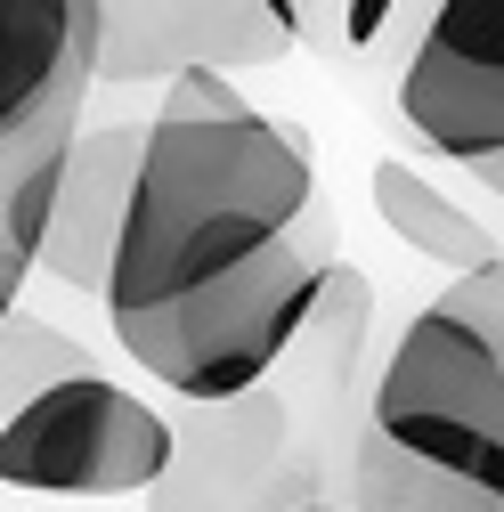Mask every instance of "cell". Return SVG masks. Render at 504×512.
<instances>
[{
    "instance_id": "cell-12",
    "label": "cell",
    "mask_w": 504,
    "mask_h": 512,
    "mask_svg": "<svg viewBox=\"0 0 504 512\" xmlns=\"http://www.w3.org/2000/svg\"><path fill=\"white\" fill-rule=\"evenodd\" d=\"M456 293H464V301H472V309L488 317V326H496V342H504V261H496L488 277H464Z\"/></svg>"
},
{
    "instance_id": "cell-7",
    "label": "cell",
    "mask_w": 504,
    "mask_h": 512,
    "mask_svg": "<svg viewBox=\"0 0 504 512\" xmlns=\"http://www.w3.org/2000/svg\"><path fill=\"white\" fill-rule=\"evenodd\" d=\"M98 90V0H0V163L74 131Z\"/></svg>"
},
{
    "instance_id": "cell-4",
    "label": "cell",
    "mask_w": 504,
    "mask_h": 512,
    "mask_svg": "<svg viewBox=\"0 0 504 512\" xmlns=\"http://www.w3.org/2000/svg\"><path fill=\"white\" fill-rule=\"evenodd\" d=\"M179 456L171 415L106 374H66L0 423V480L33 496H155Z\"/></svg>"
},
{
    "instance_id": "cell-15",
    "label": "cell",
    "mask_w": 504,
    "mask_h": 512,
    "mask_svg": "<svg viewBox=\"0 0 504 512\" xmlns=\"http://www.w3.org/2000/svg\"><path fill=\"white\" fill-rule=\"evenodd\" d=\"M293 512H301V504H293Z\"/></svg>"
},
{
    "instance_id": "cell-3",
    "label": "cell",
    "mask_w": 504,
    "mask_h": 512,
    "mask_svg": "<svg viewBox=\"0 0 504 512\" xmlns=\"http://www.w3.org/2000/svg\"><path fill=\"white\" fill-rule=\"evenodd\" d=\"M366 423L399 456L504 504V342L464 293L407 317V334L383 358Z\"/></svg>"
},
{
    "instance_id": "cell-14",
    "label": "cell",
    "mask_w": 504,
    "mask_h": 512,
    "mask_svg": "<svg viewBox=\"0 0 504 512\" xmlns=\"http://www.w3.org/2000/svg\"><path fill=\"white\" fill-rule=\"evenodd\" d=\"M301 512H358V504H301Z\"/></svg>"
},
{
    "instance_id": "cell-1",
    "label": "cell",
    "mask_w": 504,
    "mask_h": 512,
    "mask_svg": "<svg viewBox=\"0 0 504 512\" xmlns=\"http://www.w3.org/2000/svg\"><path fill=\"white\" fill-rule=\"evenodd\" d=\"M309 196V147L285 122H269L228 74H179L147 114V155L106 269V317H155L269 261L301 236Z\"/></svg>"
},
{
    "instance_id": "cell-9",
    "label": "cell",
    "mask_w": 504,
    "mask_h": 512,
    "mask_svg": "<svg viewBox=\"0 0 504 512\" xmlns=\"http://www.w3.org/2000/svg\"><path fill=\"white\" fill-rule=\"evenodd\" d=\"M374 212H383V228L399 236V244H415L423 261H439V269H456V277H488L504 252H496V236H488V220H472L456 196H439V187L423 179V171H407L399 155H383L374 163Z\"/></svg>"
},
{
    "instance_id": "cell-11",
    "label": "cell",
    "mask_w": 504,
    "mask_h": 512,
    "mask_svg": "<svg viewBox=\"0 0 504 512\" xmlns=\"http://www.w3.org/2000/svg\"><path fill=\"white\" fill-rule=\"evenodd\" d=\"M66 374H82V350L57 326H41V317H9L0 326V423L25 399H41L49 382H66Z\"/></svg>"
},
{
    "instance_id": "cell-6",
    "label": "cell",
    "mask_w": 504,
    "mask_h": 512,
    "mask_svg": "<svg viewBox=\"0 0 504 512\" xmlns=\"http://www.w3.org/2000/svg\"><path fill=\"white\" fill-rule=\"evenodd\" d=\"M293 41L277 0H98V82H179L269 66Z\"/></svg>"
},
{
    "instance_id": "cell-5",
    "label": "cell",
    "mask_w": 504,
    "mask_h": 512,
    "mask_svg": "<svg viewBox=\"0 0 504 512\" xmlns=\"http://www.w3.org/2000/svg\"><path fill=\"white\" fill-rule=\"evenodd\" d=\"M407 131L456 163H504V0H439L407 74Z\"/></svg>"
},
{
    "instance_id": "cell-13",
    "label": "cell",
    "mask_w": 504,
    "mask_h": 512,
    "mask_svg": "<svg viewBox=\"0 0 504 512\" xmlns=\"http://www.w3.org/2000/svg\"><path fill=\"white\" fill-rule=\"evenodd\" d=\"M25 277H33V252L0 244V326H9V317H17V293H25Z\"/></svg>"
},
{
    "instance_id": "cell-2",
    "label": "cell",
    "mask_w": 504,
    "mask_h": 512,
    "mask_svg": "<svg viewBox=\"0 0 504 512\" xmlns=\"http://www.w3.org/2000/svg\"><path fill=\"white\" fill-rule=\"evenodd\" d=\"M326 277L334 261L309 236L277 244L269 261H252L204 293H187L155 317H122L114 342L131 350L155 382H171L179 399H196V407H228L244 391H261L269 366L301 350L309 334V317H318L326 301Z\"/></svg>"
},
{
    "instance_id": "cell-8",
    "label": "cell",
    "mask_w": 504,
    "mask_h": 512,
    "mask_svg": "<svg viewBox=\"0 0 504 512\" xmlns=\"http://www.w3.org/2000/svg\"><path fill=\"white\" fill-rule=\"evenodd\" d=\"M139 155H147V122H114V131H82V139H74L66 204H57V228H49V244H41V261L66 277V285H98V293H106Z\"/></svg>"
},
{
    "instance_id": "cell-10",
    "label": "cell",
    "mask_w": 504,
    "mask_h": 512,
    "mask_svg": "<svg viewBox=\"0 0 504 512\" xmlns=\"http://www.w3.org/2000/svg\"><path fill=\"white\" fill-rule=\"evenodd\" d=\"M350 480H358V512H504L496 496H480V488H464V480H448V472L399 456V447L374 431V423L358 431Z\"/></svg>"
}]
</instances>
